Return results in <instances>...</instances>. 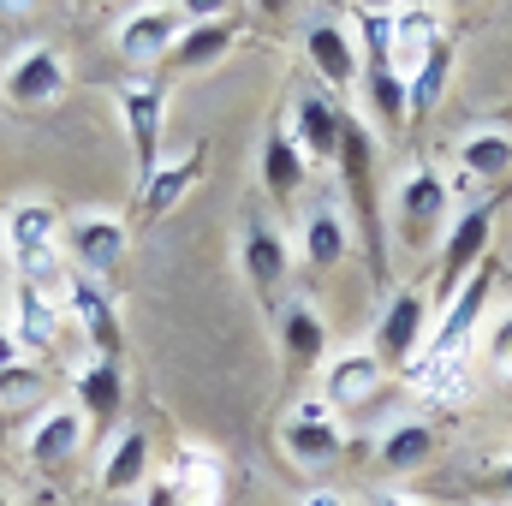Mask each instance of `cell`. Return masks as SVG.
<instances>
[{
	"mask_svg": "<svg viewBox=\"0 0 512 506\" xmlns=\"http://www.w3.org/2000/svg\"><path fill=\"white\" fill-rule=\"evenodd\" d=\"M382 387H387V364L376 358V346L328 352V364H322V399L334 411H364L370 399H382Z\"/></svg>",
	"mask_w": 512,
	"mask_h": 506,
	"instance_id": "d6986e66",
	"label": "cell"
},
{
	"mask_svg": "<svg viewBox=\"0 0 512 506\" xmlns=\"http://www.w3.org/2000/svg\"><path fill=\"white\" fill-rule=\"evenodd\" d=\"M447 221H453V191H447V179L435 173V167H405L399 179H393V233H399V245L405 251H429L441 233H447Z\"/></svg>",
	"mask_w": 512,
	"mask_h": 506,
	"instance_id": "3957f363",
	"label": "cell"
},
{
	"mask_svg": "<svg viewBox=\"0 0 512 506\" xmlns=\"http://www.w3.org/2000/svg\"><path fill=\"white\" fill-rule=\"evenodd\" d=\"M256 173H262V191H268L274 203H292V197L304 191V179H310V161H304V149L292 143V131H286V120H280V126H268V137H262V161H256Z\"/></svg>",
	"mask_w": 512,
	"mask_h": 506,
	"instance_id": "4316f807",
	"label": "cell"
},
{
	"mask_svg": "<svg viewBox=\"0 0 512 506\" xmlns=\"http://www.w3.org/2000/svg\"><path fill=\"white\" fill-rule=\"evenodd\" d=\"M0 251H6V239H0Z\"/></svg>",
	"mask_w": 512,
	"mask_h": 506,
	"instance_id": "60d3db41",
	"label": "cell"
},
{
	"mask_svg": "<svg viewBox=\"0 0 512 506\" xmlns=\"http://www.w3.org/2000/svg\"><path fill=\"white\" fill-rule=\"evenodd\" d=\"M340 120H346V108L328 96V90H298L292 96V143L304 149V161L310 167H334V155H340Z\"/></svg>",
	"mask_w": 512,
	"mask_h": 506,
	"instance_id": "7402d4cb",
	"label": "cell"
},
{
	"mask_svg": "<svg viewBox=\"0 0 512 506\" xmlns=\"http://www.w3.org/2000/svg\"><path fill=\"white\" fill-rule=\"evenodd\" d=\"M179 36H185V6H131L114 24V54L131 72H149V66L173 60Z\"/></svg>",
	"mask_w": 512,
	"mask_h": 506,
	"instance_id": "8fae6325",
	"label": "cell"
},
{
	"mask_svg": "<svg viewBox=\"0 0 512 506\" xmlns=\"http://www.w3.org/2000/svg\"><path fill=\"white\" fill-rule=\"evenodd\" d=\"M447 78H453V42H441V48L429 54V66L417 72V84H411V120L435 114V102L447 96Z\"/></svg>",
	"mask_w": 512,
	"mask_h": 506,
	"instance_id": "d6a6232c",
	"label": "cell"
},
{
	"mask_svg": "<svg viewBox=\"0 0 512 506\" xmlns=\"http://www.w3.org/2000/svg\"><path fill=\"white\" fill-rule=\"evenodd\" d=\"M149 477H155V465H149V435H143L137 423H120V429L102 441V465H96L102 495L131 501V495H143V489H149Z\"/></svg>",
	"mask_w": 512,
	"mask_h": 506,
	"instance_id": "603a6c76",
	"label": "cell"
},
{
	"mask_svg": "<svg viewBox=\"0 0 512 506\" xmlns=\"http://www.w3.org/2000/svg\"><path fill=\"white\" fill-rule=\"evenodd\" d=\"M435 447H441V435H435V423H423V417H393L382 435H376V459H382L393 477L423 471V465L435 459Z\"/></svg>",
	"mask_w": 512,
	"mask_h": 506,
	"instance_id": "83f0119b",
	"label": "cell"
},
{
	"mask_svg": "<svg viewBox=\"0 0 512 506\" xmlns=\"http://www.w3.org/2000/svg\"><path fill=\"white\" fill-rule=\"evenodd\" d=\"M483 358L495 364V376L512 381V310H501V316L489 322V334H483Z\"/></svg>",
	"mask_w": 512,
	"mask_h": 506,
	"instance_id": "836d02e7",
	"label": "cell"
},
{
	"mask_svg": "<svg viewBox=\"0 0 512 506\" xmlns=\"http://www.w3.org/2000/svg\"><path fill=\"white\" fill-rule=\"evenodd\" d=\"M298 506H352V501H346L340 489H328V483H322V489H304V495H298Z\"/></svg>",
	"mask_w": 512,
	"mask_h": 506,
	"instance_id": "e575fe53",
	"label": "cell"
},
{
	"mask_svg": "<svg viewBox=\"0 0 512 506\" xmlns=\"http://www.w3.org/2000/svg\"><path fill=\"white\" fill-rule=\"evenodd\" d=\"M489 245H495V203H471L447 221L441 233V268H435V298L447 304L483 262H489Z\"/></svg>",
	"mask_w": 512,
	"mask_h": 506,
	"instance_id": "8992f818",
	"label": "cell"
},
{
	"mask_svg": "<svg viewBox=\"0 0 512 506\" xmlns=\"http://www.w3.org/2000/svg\"><path fill=\"white\" fill-rule=\"evenodd\" d=\"M334 167H340V185L352 197L346 221L364 239L376 286H387V221H382V203H376V137L364 126V114H346L340 120V155H334Z\"/></svg>",
	"mask_w": 512,
	"mask_h": 506,
	"instance_id": "6da1fadb",
	"label": "cell"
},
{
	"mask_svg": "<svg viewBox=\"0 0 512 506\" xmlns=\"http://www.w3.org/2000/svg\"><path fill=\"white\" fill-rule=\"evenodd\" d=\"M0 506H12V501H6V495H0Z\"/></svg>",
	"mask_w": 512,
	"mask_h": 506,
	"instance_id": "f35d334b",
	"label": "cell"
},
{
	"mask_svg": "<svg viewBox=\"0 0 512 506\" xmlns=\"http://www.w3.org/2000/svg\"><path fill=\"white\" fill-rule=\"evenodd\" d=\"M0 328L18 340L24 358H48V352L60 346V334H66V310H60L54 292L12 280V292H6V322H0Z\"/></svg>",
	"mask_w": 512,
	"mask_h": 506,
	"instance_id": "9a60e30c",
	"label": "cell"
},
{
	"mask_svg": "<svg viewBox=\"0 0 512 506\" xmlns=\"http://www.w3.org/2000/svg\"><path fill=\"white\" fill-rule=\"evenodd\" d=\"M304 54H310L328 96H352V84H364V48H358V30L346 18L304 12Z\"/></svg>",
	"mask_w": 512,
	"mask_h": 506,
	"instance_id": "5b68a950",
	"label": "cell"
},
{
	"mask_svg": "<svg viewBox=\"0 0 512 506\" xmlns=\"http://www.w3.org/2000/svg\"><path fill=\"white\" fill-rule=\"evenodd\" d=\"M453 155H459V173H465V179L495 185V179L512 173V131L507 126H471L453 143Z\"/></svg>",
	"mask_w": 512,
	"mask_h": 506,
	"instance_id": "f1b7e54d",
	"label": "cell"
},
{
	"mask_svg": "<svg viewBox=\"0 0 512 506\" xmlns=\"http://www.w3.org/2000/svg\"><path fill=\"white\" fill-rule=\"evenodd\" d=\"M60 310L78 322V334L90 340V358H120L126 352V328H120V304L108 298L102 280H84V274H66L60 286Z\"/></svg>",
	"mask_w": 512,
	"mask_h": 506,
	"instance_id": "5bb4252c",
	"label": "cell"
},
{
	"mask_svg": "<svg viewBox=\"0 0 512 506\" xmlns=\"http://www.w3.org/2000/svg\"><path fill=\"white\" fill-rule=\"evenodd\" d=\"M274 340H280V358L286 370H322L328 364V316L316 298H280L274 304Z\"/></svg>",
	"mask_w": 512,
	"mask_h": 506,
	"instance_id": "ac0fdd59",
	"label": "cell"
},
{
	"mask_svg": "<svg viewBox=\"0 0 512 506\" xmlns=\"http://www.w3.org/2000/svg\"><path fill=\"white\" fill-rule=\"evenodd\" d=\"M447 36H441V24H435V12H417V6H399L393 12V36H387V72L411 90L417 84V72L429 66V54L441 48Z\"/></svg>",
	"mask_w": 512,
	"mask_h": 506,
	"instance_id": "d4e9b609",
	"label": "cell"
},
{
	"mask_svg": "<svg viewBox=\"0 0 512 506\" xmlns=\"http://www.w3.org/2000/svg\"><path fill=\"white\" fill-rule=\"evenodd\" d=\"M292 251L304 256V268H316V274L340 268V262L352 256V221H346V209H340L334 197H316V203L298 215Z\"/></svg>",
	"mask_w": 512,
	"mask_h": 506,
	"instance_id": "ffe728a7",
	"label": "cell"
},
{
	"mask_svg": "<svg viewBox=\"0 0 512 506\" xmlns=\"http://www.w3.org/2000/svg\"><path fill=\"white\" fill-rule=\"evenodd\" d=\"M489 292H495V262H483V268L441 304V316L429 322L423 358H459V352H471V340H477V328H483V310H489Z\"/></svg>",
	"mask_w": 512,
	"mask_h": 506,
	"instance_id": "7c38bea8",
	"label": "cell"
},
{
	"mask_svg": "<svg viewBox=\"0 0 512 506\" xmlns=\"http://www.w3.org/2000/svg\"><path fill=\"white\" fill-rule=\"evenodd\" d=\"M84 447H90V417H84L72 399H48V405L30 417V429H24V459H30L36 471H60V465H72Z\"/></svg>",
	"mask_w": 512,
	"mask_h": 506,
	"instance_id": "4fadbf2b",
	"label": "cell"
},
{
	"mask_svg": "<svg viewBox=\"0 0 512 506\" xmlns=\"http://www.w3.org/2000/svg\"><path fill=\"white\" fill-rule=\"evenodd\" d=\"M495 483H501V489L512 495V459H501V465H495Z\"/></svg>",
	"mask_w": 512,
	"mask_h": 506,
	"instance_id": "74e56055",
	"label": "cell"
},
{
	"mask_svg": "<svg viewBox=\"0 0 512 506\" xmlns=\"http://www.w3.org/2000/svg\"><path fill=\"white\" fill-rule=\"evenodd\" d=\"M233 42H239V12H227V6H185V36H179L167 66L173 72H209V66H221L233 54Z\"/></svg>",
	"mask_w": 512,
	"mask_h": 506,
	"instance_id": "e0dca14e",
	"label": "cell"
},
{
	"mask_svg": "<svg viewBox=\"0 0 512 506\" xmlns=\"http://www.w3.org/2000/svg\"><path fill=\"white\" fill-rule=\"evenodd\" d=\"M72 405L90 417V435L96 429L114 435V423L126 411V370H120V358H84L72 370Z\"/></svg>",
	"mask_w": 512,
	"mask_h": 506,
	"instance_id": "cb8c5ba5",
	"label": "cell"
},
{
	"mask_svg": "<svg viewBox=\"0 0 512 506\" xmlns=\"http://www.w3.org/2000/svg\"><path fill=\"white\" fill-rule=\"evenodd\" d=\"M429 292L423 286H399L382 298V316H376V358L387 370H411L423 358V340H429Z\"/></svg>",
	"mask_w": 512,
	"mask_h": 506,
	"instance_id": "30bf717a",
	"label": "cell"
},
{
	"mask_svg": "<svg viewBox=\"0 0 512 506\" xmlns=\"http://www.w3.org/2000/svg\"><path fill=\"white\" fill-rule=\"evenodd\" d=\"M239 268H245L256 298H268V304L280 298V286L292 274V245H286L274 215H245V227H239Z\"/></svg>",
	"mask_w": 512,
	"mask_h": 506,
	"instance_id": "2e32d148",
	"label": "cell"
},
{
	"mask_svg": "<svg viewBox=\"0 0 512 506\" xmlns=\"http://www.w3.org/2000/svg\"><path fill=\"white\" fill-rule=\"evenodd\" d=\"M161 483H167L173 506H221L227 501V465H221L215 447H197V441H185V447L167 459Z\"/></svg>",
	"mask_w": 512,
	"mask_h": 506,
	"instance_id": "44dd1931",
	"label": "cell"
},
{
	"mask_svg": "<svg viewBox=\"0 0 512 506\" xmlns=\"http://www.w3.org/2000/svg\"><path fill=\"white\" fill-rule=\"evenodd\" d=\"M405 381L429 405H465L471 399V352H459V358H417L405 370Z\"/></svg>",
	"mask_w": 512,
	"mask_h": 506,
	"instance_id": "f546056e",
	"label": "cell"
},
{
	"mask_svg": "<svg viewBox=\"0 0 512 506\" xmlns=\"http://www.w3.org/2000/svg\"><path fill=\"white\" fill-rule=\"evenodd\" d=\"M66 84H72V66H66V54L60 48H48V42H30V48H18L6 66H0V102L6 108H54L60 96H66Z\"/></svg>",
	"mask_w": 512,
	"mask_h": 506,
	"instance_id": "ba28073f",
	"label": "cell"
},
{
	"mask_svg": "<svg viewBox=\"0 0 512 506\" xmlns=\"http://www.w3.org/2000/svg\"><path fill=\"white\" fill-rule=\"evenodd\" d=\"M197 179H203V143H191L185 155L161 161V167L137 185V221H161V215H173V209L191 197Z\"/></svg>",
	"mask_w": 512,
	"mask_h": 506,
	"instance_id": "484cf974",
	"label": "cell"
},
{
	"mask_svg": "<svg viewBox=\"0 0 512 506\" xmlns=\"http://www.w3.org/2000/svg\"><path fill=\"white\" fill-rule=\"evenodd\" d=\"M280 453L298 465V471H328V465H340V453H346V429H340V417H334V405L316 393V399H298L292 411H286V423H280Z\"/></svg>",
	"mask_w": 512,
	"mask_h": 506,
	"instance_id": "9c48e42d",
	"label": "cell"
},
{
	"mask_svg": "<svg viewBox=\"0 0 512 506\" xmlns=\"http://www.w3.org/2000/svg\"><path fill=\"white\" fill-rule=\"evenodd\" d=\"M370 506H423V501H417V495H405V489H376Z\"/></svg>",
	"mask_w": 512,
	"mask_h": 506,
	"instance_id": "d590c367",
	"label": "cell"
},
{
	"mask_svg": "<svg viewBox=\"0 0 512 506\" xmlns=\"http://www.w3.org/2000/svg\"><path fill=\"white\" fill-rule=\"evenodd\" d=\"M60 245H66V256H72V274L108 286V280L120 274L126 251H131V221L114 215V209H78V215H66Z\"/></svg>",
	"mask_w": 512,
	"mask_h": 506,
	"instance_id": "277c9868",
	"label": "cell"
},
{
	"mask_svg": "<svg viewBox=\"0 0 512 506\" xmlns=\"http://www.w3.org/2000/svg\"><path fill=\"white\" fill-rule=\"evenodd\" d=\"M120 506H137V501H120Z\"/></svg>",
	"mask_w": 512,
	"mask_h": 506,
	"instance_id": "ab89813d",
	"label": "cell"
},
{
	"mask_svg": "<svg viewBox=\"0 0 512 506\" xmlns=\"http://www.w3.org/2000/svg\"><path fill=\"white\" fill-rule=\"evenodd\" d=\"M48 393H54V376L36 358H18L0 370V411H42Z\"/></svg>",
	"mask_w": 512,
	"mask_h": 506,
	"instance_id": "1f68e13d",
	"label": "cell"
},
{
	"mask_svg": "<svg viewBox=\"0 0 512 506\" xmlns=\"http://www.w3.org/2000/svg\"><path fill=\"white\" fill-rule=\"evenodd\" d=\"M114 108L126 120V137H131V179L143 185L155 167H161V131H167V84L161 78H126L114 90Z\"/></svg>",
	"mask_w": 512,
	"mask_h": 506,
	"instance_id": "52a82bcc",
	"label": "cell"
},
{
	"mask_svg": "<svg viewBox=\"0 0 512 506\" xmlns=\"http://www.w3.org/2000/svg\"><path fill=\"white\" fill-rule=\"evenodd\" d=\"M18 358H24V352H18V340L0 328V370H6V364H18Z\"/></svg>",
	"mask_w": 512,
	"mask_h": 506,
	"instance_id": "8d00e7d4",
	"label": "cell"
},
{
	"mask_svg": "<svg viewBox=\"0 0 512 506\" xmlns=\"http://www.w3.org/2000/svg\"><path fill=\"white\" fill-rule=\"evenodd\" d=\"M60 233H66V215L48 197H18L0 215V239H6V256L18 268V280L24 286H42L54 298L66 286V245H60Z\"/></svg>",
	"mask_w": 512,
	"mask_h": 506,
	"instance_id": "7a4b0ae2",
	"label": "cell"
},
{
	"mask_svg": "<svg viewBox=\"0 0 512 506\" xmlns=\"http://www.w3.org/2000/svg\"><path fill=\"white\" fill-rule=\"evenodd\" d=\"M364 96H370L376 126H387V131H405V126H411V90L387 72L382 60H364Z\"/></svg>",
	"mask_w": 512,
	"mask_h": 506,
	"instance_id": "4dcf8cb0",
	"label": "cell"
}]
</instances>
